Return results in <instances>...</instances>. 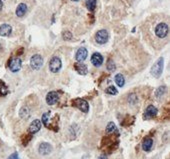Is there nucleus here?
<instances>
[{
    "label": "nucleus",
    "instance_id": "nucleus-2",
    "mask_svg": "<svg viewBox=\"0 0 170 159\" xmlns=\"http://www.w3.org/2000/svg\"><path fill=\"white\" fill-rule=\"evenodd\" d=\"M163 66H164V59L162 57H160L157 61L154 63V65L152 66V68H151V74H152L155 78L160 77L162 71H163Z\"/></svg>",
    "mask_w": 170,
    "mask_h": 159
},
{
    "label": "nucleus",
    "instance_id": "nucleus-33",
    "mask_svg": "<svg viewBox=\"0 0 170 159\" xmlns=\"http://www.w3.org/2000/svg\"><path fill=\"white\" fill-rule=\"evenodd\" d=\"M0 49H1V45H0Z\"/></svg>",
    "mask_w": 170,
    "mask_h": 159
},
{
    "label": "nucleus",
    "instance_id": "nucleus-26",
    "mask_svg": "<svg viewBox=\"0 0 170 159\" xmlns=\"http://www.w3.org/2000/svg\"><path fill=\"white\" fill-rule=\"evenodd\" d=\"M107 69H108L109 71L115 70V64L112 60H108V62H107Z\"/></svg>",
    "mask_w": 170,
    "mask_h": 159
},
{
    "label": "nucleus",
    "instance_id": "nucleus-11",
    "mask_svg": "<svg viewBox=\"0 0 170 159\" xmlns=\"http://www.w3.org/2000/svg\"><path fill=\"white\" fill-rule=\"evenodd\" d=\"M87 55H88L87 49L84 48V47H80V48L77 50L75 58H76L77 62H83L86 58H87Z\"/></svg>",
    "mask_w": 170,
    "mask_h": 159
},
{
    "label": "nucleus",
    "instance_id": "nucleus-30",
    "mask_svg": "<svg viewBox=\"0 0 170 159\" xmlns=\"http://www.w3.org/2000/svg\"><path fill=\"white\" fill-rule=\"evenodd\" d=\"M98 159H107V157H106V155H105V154H102V155L99 156Z\"/></svg>",
    "mask_w": 170,
    "mask_h": 159
},
{
    "label": "nucleus",
    "instance_id": "nucleus-18",
    "mask_svg": "<svg viewBox=\"0 0 170 159\" xmlns=\"http://www.w3.org/2000/svg\"><path fill=\"white\" fill-rule=\"evenodd\" d=\"M115 82H116V84L119 87L124 86V83H125L124 76L122 75V74H120V73L119 74H116V75H115Z\"/></svg>",
    "mask_w": 170,
    "mask_h": 159
},
{
    "label": "nucleus",
    "instance_id": "nucleus-28",
    "mask_svg": "<svg viewBox=\"0 0 170 159\" xmlns=\"http://www.w3.org/2000/svg\"><path fill=\"white\" fill-rule=\"evenodd\" d=\"M63 38H64V40H71L72 39L71 32H69V31H65V32L63 33Z\"/></svg>",
    "mask_w": 170,
    "mask_h": 159
},
{
    "label": "nucleus",
    "instance_id": "nucleus-22",
    "mask_svg": "<svg viewBox=\"0 0 170 159\" xmlns=\"http://www.w3.org/2000/svg\"><path fill=\"white\" fill-rule=\"evenodd\" d=\"M166 90H167V89H166V86H161V87H159V88L156 90V92H155L156 97H157V98H161L164 94L166 93Z\"/></svg>",
    "mask_w": 170,
    "mask_h": 159
},
{
    "label": "nucleus",
    "instance_id": "nucleus-20",
    "mask_svg": "<svg viewBox=\"0 0 170 159\" xmlns=\"http://www.w3.org/2000/svg\"><path fill=\"white\" fill-rule=\"evenodd\" d=\"M7 93H8L7 86L5 85V83L3 81L0 80V96H5Z\"/></svg>",
    "mask_w": 170,
    "mask_h": 159
},
{
    "label": "nucleus",
    "instance_id": "nucleus-8",
    "mask_svg": "<svg viewBox=\"0 0 170 159\" xmlns=\"http://www.w3.org/2000/svg\"><path fill=\"white\" fill-rule=\"evenodd\" d=\"M59 99V94L55 91H51L46 95V103L48 105L56 104Z\"/></svg>",
    "mask_w": 170,
    "mask_h": 159
},
{
    "label": "nucleus",
    "instance_id": "nucleus-25",
    "mask_svg": "<svg viewBox=\"0 0 170 159\" xmlns=\"http://www.w3.org/2000/svg\"><path fill=\"white\" fill-rule=\"evenodd\" d=\"M49 116H50V112H45L42 115V123L45 126H48V121H49Z\"/></svg>",
    "mask_w": 170,
    "mask_h": 159
},
{
    "label": "nucleus",
    "instance_id": "nucleus-24",
    "mask_svg": "<svg viewBox=\"0 0 170 159\" xmlns=\"http://www.w3.org/2000/svg\"><path fill=\"white\" fill-rule=\"evenodd\" d=\"M105 92L107 94H110V95H116L117 94V89L115 88L114 86H109L108 88L105 89Z\"/></svg>",
    "mask_w": 170,
    "mask_h": 159
},
{
    "label": "nucleus",
    "instance_id": "nucleus-4",
    "mask_svg": "<svg viewBox=\"0 0 170 159\" xmlns=\"http://www.w3.org/2000/svg\"><path fill=\"white\" fill-rule=\"evenodd\" d=\"M72 105L77 107L78 109L81 110L82 112L84 113H87L89 111V105L86 100L84 99H80V98H77V99H74L72 101Z\"/></svg>",
    "mask_w": 170,
    "mask_h": 159
},
{
    "label": "nucleus",
    "instance_id": "nucleus-13",
    "mask_svg": "<svg viewBox=\"0 0 170 159\" xmlns=\"http://www.w3.org/2000/svg\"><path fill=\"white\" fill-rule=\"evenodd\" d=\"M40 129H41V121L38 120V119H35V120L31 122L28 131H29L30 134H35L37 133Z\"/></svg>",
    "mask_w": 170,
    "mask_h": 159
},
{
    "label": "nucleus",
    "instance_id": "nucleus-9",
    "mask_svg": "<svg viewBox=\"0 0 170 159\" xmlns=\"http://www.w3.org/2000/svg\"><path fill=\"white\" fill-rule=\"evenodd\" d=\"M157 113H158V110L155 106L149 105L144 112V119H151L155 117V116L157 115Z\"/></svg>",
    "mask_w": 170,
    "mask_h": 159
},
{
    "label": "nucleus",
    "instance_id": "nucleus-27",
    "mask_svg": "<svg viewBox=\"0 0 170 159\" xmlns=\"http://www.w3.org/2000/svg\"><path fill=\"white\" fill-rule=\"evenodd\" d=\"M31 140V135H25V136L22 137V144L24 145H27L28 142H29Z\"/></svg>",
    "mask_w": 170,
    "mask_h": 159
},
{
    "label": "nucleus",
    "instance_id": "nucleus-15",
    "mask_svg": "<svg viewBox=\"0 0 170 159\" xmlns=\"http://www.w3.org/2000/svg\"><path fill=\"white\" fill-rule=\"evenodd\" d=\"M12 32V27L9 24H2L0 25V36L7 37Z\"/></svg>",
    "mask_w": 170,
    "mask_h": 159
},
{
    "label": "nucleus",
    "instance_id": "nucleus-1",
    "mask_svg": "<svg viewBox=\"0 0 170 159\" xmlns=\"http://www.w3.org/2000/svg\"><path fill=\"white\" fill-rule=\"evenodd\" d=\"M169 33V26L166 22H161L157 23L154 27V34L158 39H165L168 36Z\"/></svg>",
    "mask_w": 170,
    "mask_h": 159
},
{
    "label": "nucleus",
    "instance_id": "nucleus-7",
    "mask_svg": "<svg viewBox=\"0 0 170 159\" xmlns=\"http://www.w3.org/2000/svg\"><path fill=\"white\" fill-rule=\"evenodd\" d=\"M8 66H9L10 71H12V72H17V71H19L21 69L22 62H21V60H20V58H18V57L11 58L8 63Z\"/></svg>",
    "mask_w": 170,
    "mask_h": 159
},
{
    "label": "nucleus",
    "instance_id": "nucleus-21",
    "mask_svg": "<svg viewBox=\"0 0 170 159\" xmlns=\"http://www.w3.org/2000/svg\"><path fill=\"white\" fill-rule=\"evenodd\" d=\"M86 7L89 11H93L96 7V0H86Z\"/></svg>",
    "mask_w": 170,
    "mask_h": 159
},
{
    "label": "nucleus",
    "instance_id": "nucleus-23",
    "mask_svg": "<svg viewBox=\"0 0 170 159\" xmlns=\"http://www.w3.org/2000/svg\"><path fill=\"white\" fill-rule=\"evenodd\" d=\"M30 115V112H29V109H28L27 107H22L21 110H20V116H21L22 118H28Z\"/></svg>",
    "mask_w": 170,
    "mask_h": 159
},
{
    "label": "nucleus",
    "instance_id": "nucleus-12",
    "mask_svg": "<svg viewBox=\"0 0 170 159\" xmlns=\"http://www.w3.org/2000/svg\"><path fill=\"white\" fill-rule=\"evenodd\" d=\"M91 63H92L95 67H99V66H101L102 63H103V56L98 52L93 53L92 56H91Z\"/></svg>",
    "mask_w": 170,
    "mask_h": 159
},
{
    "label": "nucleus",
    "instance_id": "nucleus-16",
    "mask_svg": "<svg viewBox=\"0 0 170 159\" xmlns=\"http://www.w3.org/2000/svg\"><path fill=\"white\" fill-rule=\"evenodd\" d=\"M27 12V5L25 3H20L16 8V15L18 17H23Z\"/></svg>",
    "mask_w": 170,
    "mask_h": 159
},
{
    "label": "nucleus",
    "instance_id": "nucleus-31",
    "mask_svg": "<svg viewBox=\"0 0 170 159\" xmlns=\"http://www.w3.org/2000/svg\"><path fill=\"white\" fill-rule=\"evenodd\" d=\"M2 7H3V2H2V0H0V11H1Z\"/></svg>",
    "mask_w": 170,
    "mask_h": 159
},
{
    "label": "nucleus",
    "instance_id": "nucleus-6",
    "mask_svg": "<svg viewBox=\"0 0 170 159\" xmlns=\"http://www.w3.org/2000/svg\"><path fill=\"white\" fill-rule=\"evenodd\" d=\"M109 39V34L105 29H101L95 34V41L98 44H105Z\"/></svg>",
    "mask_w": 170,
    "mask_h": 159
},
{
    "label": "nucleus",
    "instance_id": "nucleus-17",
    "mask_svg": "<svg viewBox=\"0 0 170 159\" xmlns=\"http://www.w3.org/2000/svg\"><path fill=\"white\" fill-rule=\"evenodd\" d=\"M153 146V140L151 138H149V137H147V138H145L144 140H143L142 142V148L144 151H150L151 148H152Z\"/></svg>",
    "mask_w": 170,
    "mask_h": 159
},
{
    "label": "nucleus",
    "instance_id": "nucleus-3",
    "mask_svg": "<svg viewBox=\"0 0 170 159\" xmlns=\"http://www.w3.org/2000/svg\"><path fill=\"white\" fill-rule=\"evenodd\" d=\"M62 66V62L60 60L59 57H52L51 60L49 61V70L51 71L52 73H57L58 71L61 69Z\"/></svg>",
    "mask_w": 170,
    "mask_h": 159
},
{
    "label": "nucleus",
    "instance_id": "nucleus-10",
    "mask_svg": "<svg viewBox=\"0 0 170 159\" xmlns=\"http://www.w3.org/2000/svg\"><path fill=\"white\" fill-rule=\"evenodd\" d=\"M51 151H52V146L47 142H42L38 147V152L41 155H48L49 153H51Z\"/></svg>",
    "mask_w": 170,
    "mask_h": 159
},
{
    "label": "nucleus",
    "instance_id": "nucleus-29",
    "mask_svg": "<svg viewBox=\"0 0 170 159\" xmlns=\"http://www.w3.org/2000/svg\"><path fill=\"white\" fill-rule=\"evenodd\" d=\"M7 159H19V156H18L17 152H14V153H12V154L10 155Z\"/></svg>",
    "mask_w": 170,
    "mask_h": 159
},
{
    "label": "nucleus",
    "instance_id": "nucleus-14",
    "mask_svg": "<svg viewBox=\"0 0 170 159\" xmlns=\"http://www.w3.org/2000/svg\"><path fill=\"white\" fill-rule=\"evenodd\" d=\"M74 67H75V70L77 71L80 75H86L88 73V68L87 66L85 64H83L82 62H78V63H75L74 64Z\"/></svg>",
    "mask_w": 170,
    "mask_h": 159
},
{
    "label": "nucleus",
    "instance_id": "nucleus-19",
    "mask_svg": "<svg viewBox=\"0 0 170 159\" xmlns=\"http://www.w3.org/2000/svg\"><path fill=\"white\" fill-rule=\"evenodd\" d=\"M117 131V128H116V125L113 123V122H109L108 124H107L106 126V132L107 133H114V132Z\"/></svg>",
    "mask_w": 170,
    "mask_h": 159
},
{
    "label": "nucleus",
    "instance_id": "nucleus-32",
    "mask_svg": "<svg viewBox=\"0 0 170 159\" xmlns=\"http://www.w3.org/2000/svg\"><path fill=\"white\" fill-rule=\"evenodd\" d=\"M71 1H74V2H77V1H79V0H71Z\"/></svg>",
    "mask_w": 170,
    "mask_h": 159
},
{
    "label": "nucleus",
    "instance_id": "nucleus-5",
    "mask_svg": "<svg viewBox=\"0 0 170 159\" xmlns=\"http://www.w3.org/2000/svg\"><path fill=\"white\" fill-rule=\"evenodd\" d=\"M43 65V58L41 57V55L39 54H35L31 57L30 59V66L31 68L34 70H38L42 67Z\"/></svg>",
    "mask_w": 170,
    "mask_h": 159
}]
</instances>
